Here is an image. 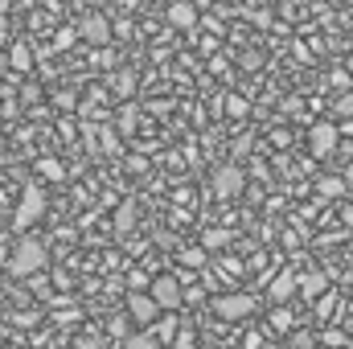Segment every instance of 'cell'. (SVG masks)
I'll return each mask as SVG.
<instances>
[{
  "label": "cell",
  "instance_id": "7c38bea8",
  "mask_svg": "<svg viewBox=\"0 0 353 349\" xmlns=\"http://www.w3.org/2000/svg\"><path fill=\"white\" fill-rule=\"evenodd\" d=\"M123 349H161V337L148 333V329H140V333H128L123 337Z\"/></svg>",
  "mask_w": 353,
  "mask_h": 349
},
{
  "label": "cell",
  "instance_id": "f546056e",
  "mask_svg": "<svg viewBox=\"0 0 353 349\" xmlns=\"http://www.w3.org/2000/svg\"><path fill=\"white\" fill-rule=\"evenodd\" d=\"M350 70H353V58H350Z\"/></svg>",
  "mask_w": 353,
  "mask_h": 349
},
{
  "label": "cell",
  "instance_id": "83f0119b",
  "mask_svg": "<svg viewBox=\"0 0 353 349\" xmlns=\"http://www.w3.org/2000/svg\"><path fill=\"white\" fill-rule=\"evenodd\" d=\"M4 41H8V37H4V33H0V50H4Z\"/></svg>",
  "mask_w": 353,
  "mask_h": 349
},
{
  "label": "cell",
  "instance_id": "8fae6325",
  "mask_svg": "<svg viewBox=\"0 0 353 349\" xmlns=\"http://www.w3.org/2000/svg\"><path fill=\"white\" fill-rule=\"evenodd\" d=\"M197 21V8L189 4V0H176V4H169V25H176V29H189Z\"/></svg>",
  "mask_w": 353,
  "mask_h": 349
},
{
  "label": "cell",
  "instance_id": "ba28073f",
  "mask_svg": "<svg viewBox=\"0 0 353 349\" xmlns=\"http://www.w3.org/2000/svg\"><path fill=\"white\" fill-rule=\"evenodd\" d=\"M79 37L90 41V46H107L111 41V21L99 17V12H90V17H83V25H79Z\"/></svg>",
  "mask_w": 353,
  "mask_h": 349
},
{
  "label": "cell",
  "instance_id": "4fadbf2b",
  "mask_svg": "<svg viewBox=\"0 0 353 349\" xmlns=\"http://www.w3.org/2000/svg\"><path fill=\"white\" fill-rule=\"evenodd\" d=\"M226 243H230V230H205V235H201V251H205V255H210V251H222Z\"/></svg>",
  "mask_w": 353,
  "mask_h": 349
},
{
  "label": "cell",
  "instance_id": "9c48e42d",
  "mask_svg": "<svg viewBox=\"0 0 353 349\" xmlns=\"http://www.w3.org/2000/svg\"><path fill=\"white\" fill-rule=\"evenodd\" d=\"M267 292H271V300H275V304H288V300H292V292H296V271H279V275L271 279V288H267Z\"/></svg>",
  "mask_w": 353,
  "mask_h": 349
},
{
  "label": "cell",
  "instance_id": "4316f807",
  "mask_svg": "<svg viewBox=\"0 0 353 349\" xmlns=\"http://www.w3.org/2000/svg\"><path fill=\"white\" fill-rule=\"evenodd\" d=\"M189 4H193V8H201V4H210V0H189Z\"/></svg>",
  "mask_w": 353,
  "mask_h": 349
},
{
  "label": "cell",
  "instance_id": "277c9868",
  "mask_svg": "<svg viewBox=\"0 0 353 349\" xmlns=\"http://www.w3.org/2000/svg\"><path fill=\"white\" fill-rule=\"evenodd\" d=\"M148 296L157 300V308H161V312H176V308L185 304V288H181V279H176V275H161V279H152Z\"/></svg>",
  "mask_w": 353,
  "mask_h": 349
},
{
  "label": "cell",
  "instance_id": "3957f363",
  "mask_svg": "<svg viewBox=\"0 0 353 349\" xmlns=\"http://www.w3.org/2000/svg\"><path fill=\"white\" fill-rule=\"evenodd\" d=\"M210 308H214V317H222V321H247V317H255L259 304H255L251 292H226V296H214Z\"/></svg>",
  "mask_w": 353,
  "mask_h": 349
},
{
  "label": "cell",
  "instance_id": "ffe728a7",
  "mask_svg": "<svg viewBox=\"0 0 353 349\" xmlns=\"http://www.w3.org/2000/svg\"><path fill=\"white\" fill-rule=\"evenodd\" d=\"M226 115H230V119H239V115H247V99H239V94H230V99H226Z\"/></svg>",
  "mask_w": 353,
  "mask_h": 349
},
{
  "label": "cell",
  "instance_id": "5b68a950",
  "mask_svg": "<svg viewBox=\"0 0 353 349\" xmlns=\"http://www.w3.org/2000/svg\"><path fill=\"white\" fill-rule=\"evenodd\" d=\"M337 140H341V128H337V123H312V128H308V148H312V157H333V152H337Z\"/></svg>",
  "mask_w": 353,
  "mask_h": 349
},
{
  "label": "cell",
  "instance_id": "e0dca14e",
  "mask_svg": "<svg viewBox=\"0 0 353 349\" xmlns=\"http://www.w3.org/2000/svg\"><path fill=\"white\" fill-rule=\"evenodd\" d=\"M132 222H136V206H119V214H115V230H132Z\"/></svg>",
  "mask_w": 353,
  "mask_h": 349
},
{
  "label": "cell",
  "instance_id": "6da1fadb",
  "mask_svg": "<svg viewBox=\"0 0 353 349\" xmlns=\"http://www.w3.org/2000/svg\"><path fill=\"white\" fill-rule=\"evenodd\" d=\"M50 267V251H46V243H37V239H21L17 247H12V255H8V271L17 275V279H29V275H37V271H46Z\"/></svg>",
  "mask_w": 353,
  "mask_h": 349
},
{
  "label": "cell",
  "instance_id": "7402d4cb",
  "mask_svg": "<svg viewBox=\"0 0 353 349\" xmlns=\"http://www.w3.org/2000/svg\"><path fill=\"white\" fill-rule=\"evenodd\" d=\"M176 346H181V349H193V333H189V329H181V333H176Z\"/></svg>",
  "mask_w": 353,
  "mask_h": 349
},
{
  "label": "cell",
  "instance_id": "2e32d148",
  "mask_svg": "<svg viewBox=\"0 0 353 349\" xmlns=\"http://www.w3.org/2000/svg\"><path fill=\"white\" fill-rule=\"evenodd\" d=\"M321 193H325V197H341V193H345V181H341V177H325V181H321Z\"/></svg>",
  "mask_w": 353,
  "mask_h": 349
},
{
  "label": "cell",
  "instance_id": "7a4b0ae2",
  "mask_svg": "<svg viewBox=\"0 0 353 349\" xmlns=\"http://www.w3.org/2000/svg\"><path fill=\"white\" fill-rule=\"evenodd\" d=\"M46 218V189L41 185H25L21 189V201H17V214H12V226L17 230H29Z\"/></svg>",
  "mask_w": 353,
  "mask_h": 349
},
{
  "label": "cell",
  "instance_id": "484cf974",
  "mask_svg": "<svg viewBox=\"0 0 353 349\" xmlns=\"http://www.w3.org/2000/svg\"><path fill=\"white\" fill-rule=\"evenodd\" d=\"M79 349H103V341H99V337H83V346Z\"/></svg>",
  "mask_w": 353,
  "mask_h": 349
},
{
  "label": "cell",
  "instance_id": "52a82bcc",
  "mask_svg": "<svg viewBox=\"0 0 353 349\" xmlns=\"http://www.w3.org/2000/svg\"><path fill=\"white\" fill-rule=\"evenodd\" d=\"M247 189V173L239 169V165H222L218 173H214V193L218 197H239Z\"/></svg>",
  "mask_w": 353,
  "mask_h": 349
},
{
  "label": "cell",
  "instance_id": "f1b7e54d",
  "mask_svg": "<svg viewBox=\"0 0 353 349\" xmlns=\"http://www.w3.org/2000/svg\"><path fill=\"white\" fill-rule=\"evenodd\" d=\"M0 8H8V0H0Z\"/></svg>",
  "mask_w": 353,
  "mask_h": 349
},
{
  "label": "cell",
  "instance_id": "ac0fdd59",
  "mask_svg": "<svg viewBox=\"0 0 353 349\" xmlns=\"http://www.w3.org/2000/svg\"><path fill=\"white\" fill-rule=\"evenodd\" d=\"M181 263H185V267H205V251H201V247H185V251H181Z\"/></svg>",
  "mask_w": 353,
  "mask_h": 349
},
{
  "label": "cell",
  "instance_id": "44dd1931",
  "mask_svg": "<svg viewBox=\"0 0 353 349\" xmlns=\"http://www.w3.org/2000/svg\"><path fill=\"white\" fill-rule=\"evenodd\" d=\"M37 169H41V173H46V181H62V165H58V161H41V165H37Z\"/></svg>",
  "mask_w": 353,
  "mask_h": 349
},
{
  "label": "cell",
  "instance_id": "8992f818",
  "mask_svg": "<svg viewBox=\"0 0 353 349\" xmlns=\"http://www.w3.org/2000/svg\"><path fill=\"white\" fill-rule=\"evenodd\" d=\"M128 317H132L136 325L152 329V325H157V317H161V308H157V300H152L148 292H140V288H136V292L128 296Z\"/></svg>",
  "mask_w": 353,
  "mask_h": 349
},
{
  "label": "cell",
  "instance_id": "603a6c76",
  "mask_svg": "<svg viewBox=\"0 0 353 349\" xmlns=\"http://www.w3.org/2000/svg\"><path fill=\"white\" fill-rule=\"evenodd\" d=\"M321 341H325V346H341V333H337V329H329V333H325Z\"/></svg>",
  "mask_w": 353,
  "mask_h": 349
},
{
  "label": "cell",
  "instance_id": "5bb4252c",
  "mask_svg": "<svg viewBox=\"0 0 353 349\" xmlns=\"http://www.w3.org/2000/svg\"><path fill=\"white\" fill-rule=\"evenodd\" d=\"M8 58H12V70H29V66H33V50H29L25 41H17Z\"/></svg>",
  "mask_w": 353,
  "mask_h": 349
},
{
  "label": "cell",
  "instance_id": "d6986e66",
  "mask_svg": "<svg viewBox=\"0 0 353 349\" xmlns=\"http://www.w3.org/2000/svg\"><path fill=\"white\" fill-rule=\"evenodd\" d=\"M333 107H337V115H341V119H353V90L337 94V103H333Z\"/></svg>",
  "mask_w": 353,
  "mask_h": 349
},
{
  "label": "cell",
  "instance_id": "9a60e30c",
  "mask_svg": "<svg viewBox=\"0 0 353 349\" xmlns=\"http://www.w3.org/2000/svg\"><path fill=\"white\" fill-rule=\"evenodd\" d=\"M292 325H296V321H292V312H288V308H283V304H279V308H275V312H271V329H279V333H288V329H292Z\"/></svg>",
  "mask_w": 353,
  "mask_h": 349
},
{
  "label": "cell",
  "instance_id": "d4e9b609",
  "mask_svg": "<svg viewBox=\"0 0 353 349\" xmlns=\"http://www.w3.org/2000/svg\"><path fill=\"white\" fill-rule=\"evenodd\" d=\"M259 346H263V337H259V333H251V337L243 341V349H259Z\"/></svg>",
  "mask_w": 353,
  "mask_h": 349
},
{
  "label": "cell",
  "instance_id": "30bf717a",
  "mask_svg": "<svg viewBox=\"0 0 353 349\" xmlns=\"http://www.w3.org/2000/svg\"><path fill=\"white\" fill-rule=\"evenodd\" d=\"M296 288H300L308 300H316V296H325V288H329V275H325V271H308L304 279H296Z\"/></svg>",
  "mask_w": 353,
  "mask_h": 349
},
{
  "label": "cell",
  "instance_id": "cb8c5ba5",
  "mask_svg": "<svg viewBox=\"0 0 353 349\" xmlns=\"http://www.w3.org/2000/svg\"><path fill=\"white\" fill-rule=\"evenodd\" d=\"M292 346H296V349H308V346H312V337H304V333H296V337H292Z\"/></svg>",
  "mask_w": 353,
  "mask_h": 349
}]
</instances>
